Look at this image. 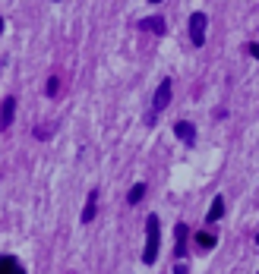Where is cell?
<instances>
[{
  "mask_svg": "<svg viewBox=\"0 0 259 274\" xmlns=\"http://www.w3.org/2000/svg\"><path fill=\"white\" fill-rule=\"evenodd\" d=\"M158 233H161L158 218L149 214V218H146V249H143V261H146V265H155V258H158V246H161Z\"/></svg>",
  "mask_w": 259,
  "mask_h": 274,
  "instance_id": "cell-1",
  "label": "cell"
},
{
  "mask_svg": "<svg viewBox=\"0 0 259 274\" xmlns=\"http://www.w3.org/2000/svg\"><path fill=\"white\" fill-rule=\"evenodd\" d=\"M168 104H171V79H164L161 85L155 88V98H152V117H149V120H155V117H158Z\"/></svg>",
  "mask_w": 259,
  "mask_h": 274,
  "instance_id": "cell-2",
  "label": "cell"
},
{
  "mask_svg": "<svg viewBox=\"0 0 259 274\" xmlns=\"http://www.w3.org/2000/svg\"><path fill=\"white\" fill-rule=\"evenodd\" d=\"M206 29H209L206 13H193V16H190V41H193L196 47L206 44Z\"/></svg>",
  "mask_w": 259,
  "mask_h": 274,
  "instance_id": "cell-3",
  "label": "cell"
},
{
  "mask_svg": "<svg viewBox=\"0 0 259 274\" xmlns=\"http://www.w3.org/2000/svg\"><path fill=\"white\" fill-rule=\"evenodd\" d=\"M13 114H16V98L10 95V98H4V104H0V126L4 129L13 126Z\"/></svg>",
  "mask_w": 259,
  "mask_h": 274,
  "instance_id": "cell-4",
  "label": "cell"
},
{
  "mask_svg": "<svg viewBox=\"0 0 259 274\" xmlns=\"http://www.w3.org/2000/svg\"><path fill=\"white\" fill-rule=\"evenodd\" d=\"M164 29H168V22H164L161 16H146V19H139V32H155V35H164Z\"/></svg>",
  "mask_w": 259,
  "mask_h": 274,
  "instance_id": "cell-5",
  "label": "cell"
},
{
  "mask_svg": "<svg viewBox=\"0 0 259 274\" xmlns=\"http://www.w3.org/2000/svg\"><path fill=\"white\" fill-rule=\"evenodd\" d=\"M174 133H177L180 142H186V145H193V142H196V126L190 120H177V123H174Z\"/></svg>",
  "mask_w": 259,
  "mask_h": 274,
  "instance_id": "cell-6",
  "label": "cell"
},
{
  "mask_svg": "<svg viewBox=\"0 0 259 274\" xmlns=\"http://www.w3.org/2000/svg\"><path fill=\"white\" fill-rule=\"evenodd\" d=\"M0 274H26V268H22L16 258H10V255H0Z\"/></svg>",
  "mask_w": 259,
  "mask_h": 274,
  "instance_id": "cell-7",
  "label": "cell"
},
{
  "mask_svg": "<svg viewBox=\"0 0 259 274\" xmlns=\"http://www.w3.org/2000/svg\"><path fill=\"white\" fill-rule=\"evenodd\" d=\"M95 214H98V189H92V193H89V202H86V211H82V221L89 224Z\"/></svg>",
  "mask_w": 259,
  "mask_h": 274,
  "instance_id": "cell-8",
  "label": "cell"
},
{
  "mask_svg": "<svg viewBox=\"0 0 259 274\" xmlns=\"http://www.w3.org/2000/svg\"><path fill=\"white\" fill-rule=\"evenodd\" d=\"M174 236H177V249H174V252H177V258H183V252H186V236H190L186 224H177V227H174Z\"/></svg>",
  "mask_w": 259,
  "mask_h": 274,
  "instance_id": "cell-9",
  "label": "cell"
},
{
  "mask_svg": "<svg viewBox=\"0 0 259 274\" xmlns=\"http://www.w3.org/2000/svg\"><path fill=\"white\" fill-rule=\"evenodd\" d=\"M221 214H225V199L215 196V199H212V208H209V221H218Z\"/></svg>",
  "mask_w": 259,
  "mask_h": 274,
  "instance_id": "cell-10",
  "label": "cell"
},
{
  "mask_svg": "<svg viewBox=\"0 0 259 274\" xmlns=\"http://www.w3.org/2000/svg\"><path fill=\"white\" fill-rule=\"evenodd\" d=\"M143 196H146V183H136L133 189H130V205H139Z\"/></svg>",
  "mask_w": 259,
  "mask_h": 274,
  "instance_id": "cell-11",
  "label": "cell"
},
{
  "mask_svg": "<svg viewBox=\"0 0 259 274\" xmlns=\"http://www.w3.org/2000/svg\"><path fill=\"white\" fill-rule=\"evenodd\" d=\"M196 243H199V249H212V246H215V233H196Z\"/></svg>",
  "mask_w": 259,
  "mask_h": 274,
  "instance_id": "cell-12",
  "label": "cell"
},
{
  "mask_svg": "<svg viewBox=\"0 0 259 274\" xmlns=\"http://www.w3.org/2000/svg\"><path fill=\"white\" fill-rule=\"evenodd\" d=\"M57 92H60V82H57V79L51 76V79H48V85H44V95H48V98H54Z\"/></svg>",
  "mask_w": 259,
  "mask_h": 274,
  "instance_id": "cell-13",
  "label": "cell"
},
{
  "mask_svg": "<svg viewBox=\"0 0 259 274\" xmlns=\"http://www.w3.org/2000/svg\"><path fill=\"white\" fill-rule=\"evenodd\" d=\"M246 51H250V54H253V57H256V60H259V44H256V41H253V44H250V47H246Z\"/></svg>",
  "mask_w": 259,
  "mask_h": 274,
  "instance_id": "cell-14",
  "label": "cell"
},
{
  "mask_svg": "<svg viewBox=\"0 0 259 274\" xmlns=\"http://www.w3.org/2000/svg\"><path fill=\"white\" fill-rule=\"evenodd\" d=\"M174 274H186V268H183V265H177V268H174Z\"/></svg>",
  "mask_w": 259,
  "mask_h": 274,
  "instance_id": "cell-15",
  "label": "cell"
},
{
  "mask_svg": "<svg viewBox=\"0 0 259 274\" xmlns=\"http://www.w3.org/2000/svg\"><path fill=\"white\" fill-rule=\"evenodd\" d=\"M0 32H4V16H0Z\"/></svg>",
  "mask_w": 259,
  "mask_h": 274,
  "instance_id": "cell-16",
  "label": "cell"
},
{
  "mask_svg": "<svg viewBox=\"0 0 259 274\" xmlns=\"http://www.w3.org/2000/svg\"><path fill=\"white\" fill-rule=\"evenodd\" d=\"M149 4H152V7H155V4H161V0H149Z\"/></svg>",
  "mask_w": 259,
  "mask_h": 274,
  "instance_id": "cell-17",
  "label": "cell"
},
{
  "mask_svg": "<svg viewBox=\"0 0 259 274\" xmlns=\"http://www.w3.org/2000/svg\"><path fill=\"white\" fill-rule=\"evenodd\" d=\"M256 243H259V233H256Z\"/></svg>",
  "mask_w": 259,
  "mask_h": 274,
  "instance_id": "cell-18",
  "label": "cell"
},
{
  "mask_svg": "<svg viewBox=\"0 0 259 274\" xmlns=\"http://www.w3.org/2000/svg\"><path fill=\"white\" fill-rule=\"evenodd\" d=\"M0 66H4V60H0Z\"/></svg>",
  "mask_w": 259,
  "mask_h": 274,
  "instance_id": "cell-19",
  "label": "cell"
}]
</instances>
